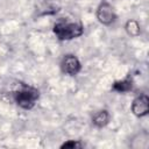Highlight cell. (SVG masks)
Instances as JSON below:
<instances>
[{
    "label": "cell",
    "instance_id": "4",
    "mask_svg": "<svg viewBox=\"0 0 149 149\" xmlns=\"http://www.w3.org/2000/svg\"><path fill=\"white\" fill-rule=\"evenodd\" d=\"M97 19L104 26H109L114 23V21L116 20V14L112 5L106 1L101 2L97 8Z\"/></svg>",
    "mask_w": 149,
    "mask_h": 149
},
{
    "label": "cell",
    "instance_id": "5",
    "mask_svg": "<svg viewBox=\"0 0 149 149\" xmlns=\"http://www.w3.org/2000/svg\"><path fill=\"white\" fill-rule=\"evenodd\" d=\"M130 109H132V113L137 118L146 116L149 112V98H148V95H146V94L137 95L133 100Z\"/></svg>",
    "mask_w": 149,
    "mask_h": 149
},
{
    "label": "cell",
    "instance_id": "9",
    "mask_svg": "<svg viewBox=\"0 0 149 149\" xmlns=\"http://www.w3.org/2000/svg\"><path fill=\"white\" fill-rule=\"evenodd\" d=\"M80 147L81 143L78 140H69L61 146V148H80Z\"/></svg>",
    "mask_w": 149,
    "mask_h": 149
},
{
    "label": "cell",
    "instance_id": "8",
    "mask_svg": "<svg viewBox=\"0 0 149 149\" xmlns=\"http://www.w3.org/2000/svg\"><path fill=\"white\" fill-rule=\"evenodd\" d=\"M126 31L130 36H137L140 34V31H141L140 24L137 23V21H135V20L127 21V23H126Z\"/></svg>",
    "mask_w": 149,
    "mask_h": 149
},
{
    "label": "cell",
    "instance_id": "6",
    "mask_svg": "<svg viewBox=\"0 0 149 149\" xmlns=\"http://www.w3.org/2000/svg\"><path fill=\"white\" fill-rule=\"evenodd\" d=\"M109 119H111V115H109L108 111L107 109H101L92 116V123L97 128H102L109 122Z\"/></svg>",
    "mask_w": 149,
    "mask_h": 149
},
{
    "label": "cell",
    "instance_id": "1",
    "mask_svg": "<svg viewBox=\"0 0 149 149\" xmlns=\"http://www.w3.org/2000/svg\"><path fill=\"white\" fill-rule=\"evenodd\" d=\"M40 98V91L30 85L21 84L20 88L13 92V99L15 104L26 111H30L36 105L37 100Z\"/></svg>",
    "mask_w": 149,
    "mask_h": 149
},
{
    "label": "cell",
    "instance_id": "3",
    "mask_svg": "<svg viewBox=\"0 0 149 149\" xmlns=\"http://www.w3.org/2000/svg\"><path fill=\"white\" fill-rule=\"evenodd\" d=\"M61 71L68 76H77L81 70V63L73 54H66L61 61Z\"/></svg>",
    "mask_w": 149,
    "mask_h": 149
},
{
    "label": "cell",
    "instance_id": "2",
    "mask_svg": "<svg viewBox=\"0 0 149 149\" xmlns=\"http://www.w3.org/2000/svg\"><path fill=\"white\" fill-rule=\"evenodd\" d=\"M54 34L59 41H71L80 37L84 34V27L80 22L58 21L54 24Z\"/></svg>",
    "mask_w": 149,
    "mask_h": 149
},
{
    "label": "cell",
    "instance_id": "7",
    "mask_svg": "<svg viewBox=\"0 0 149 149\" xmlns=\"http://www.w3.org/2000/svg\"><path fill=\"white\" fill-rule=\"evenodd\" d=\"M114 91L119 92V93H125V92H128L133 88V80L130 78H125L122 80H118L113 84V87H112Z\"/></svg>",
    "mask_w": 149,
    "mask_h": 149
}]
</instances>
